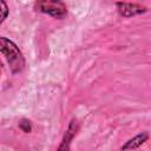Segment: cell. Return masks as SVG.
Returning a JSON list of instances; mask_svg holds the SVG:
<instances>
[{
  "label": "cell",
  "instance_id": "6da1fadb",
  "mask_svg": "<svg viewBox=\"0 0 151 151\" xmlns=\"http://www.w3.org/2000/svg\"><path fill=\"white\" fill-rule=\"evenodd\" d=\"M0 51L9 65V70L13 74L21 72L25 67V58L19 47L6 37L0 38Z\"/></svg>",
  "mask_w": 151,
  "mask_h": 151
},
{
  "label": "cell",
  "instance_id": "7a4b0ae2",
  "mask_svg": "<svg viewBox=\"0 0 151 151\" xmlns=\"http://www.w3.org/2000/svg\"><path fill=\"white\" fill-rule=\"evenodd\" d=\"M35 8L55 19H64L67 15V7L63 1L58 0H42L35 2Z\"/></svg>",
  "mask_w": 151,
  "mask_h": 151
},
{
  "label": "cell",
  "instance_id": "3957f363",
  "mask_svg": "<svg viewBox=\"0 0 151 151\" xmlns=\"http://www.w3.org/2000/svg\"><path fill=\"white\" fill-rule=\"evenodd\" d=\"M116 7L118 9V13L124 17V18H132L136 15H140L146 13L147 8L140 4H134V2H123L118 1L116 2Z\"/></svg>",
  "mask_w": 151,
  "mask_h": 151
},
{
  "label": "cell",
  "instance_id": "277c9868",
  "mask_svg": "<svg viewBox=\"0 0 151 151\" xmlns=\"http://www.w3.org/2000/svg\"><path fill=\"white\" fill-rule=\"evenodd\" d=\"M79 131V123L77 119H71V122L68 123L67 130L65 131L63 139L57 149V151H70L71 150V142L73 140L74 136L77 134V132Z\"/></svg>",
  "mask_w": 151,
  "mask_h": 151
},
{
  "label": "cell",
  "instance_id": "5b68a950",
  "mask_svg": "<svg viewBox=\"0 0 151 151\" xmlns=\"http://www.w3.org/2000/svg\"><path fill=\"white\" fill-rule=\"evenodd\" d=\"M149 133L146 131L138 133L137 136H134L133 138L129 139L127 142H125L122 146H120V151H133L136 149H138L139 146H142L147 139H149Z\"/></svg>",
  "mask_w": 151,
  "mask_h": 151
},
{
  "label": "cell",
  "instance_id": "8992f818",
  "mask_svg": "<svg viewBox=\"0 0 151 151\" xmlns=\"http://www.w3.org/2000/svg\"><path fill=\"white\" fill-rule=\"evenodd\" d=\"M19 129L25 132V133H29L32 131V125H31V122L26 118H22L20 122H19Z\"/></svg>",
  "mask_w": 151,
  "mask_h": 151
},
{
  "label": "cell",
  "instance_id": "52a82bcc",
  "mask_svg": "<svg viewBox=\"0 0 151 151\" xmlns=\"http://www.w3.org/2000/svg\"><path fill=\"white\" fill-rule=\"evenodd\" d=\"M0 5H1V18H0V25H1L6 20V18H7L8 13H9V9H8V7H7L5 1H1Z\"/></svg>",
  "mask_w": 151,
  "mask_h": 151
}]
</instances>
